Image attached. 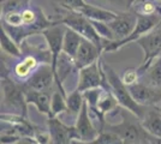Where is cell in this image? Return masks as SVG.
<instances>
[{"instance_id": "6da1fadb", "label": "cell", "mask_w": 161, "mask_h": 144, "mask_svg": "<svg viewBox=\"0 0 161 144\" xmlns=\"http://www.w3.org/2000/svg\"><path fill=\"white\" fill-rule=\"evenodd\" d=\"M100 61L103 75L106 78V83H107V90L113 93V95L115 96V99L118 100L119 104L124 109H126L131 114H134L138 120H141L146 110V106H141L135 101L134 97L130 94L129 87L123 82L121 77H119V75L107 62L102 59H100Z\"/></svg>"}, {"instance_id": "7a4b0ae2", "label": "cell", "mask_w": 161, "mask_h": 144, "mask_svg": "<svg viewBox=\"0 0 161 144\" xmlns=\"http://www.w3.org/2000/svg\"><path fill=\"white\" fill-rule=\"evenodd\" d=\"M1 90H3V108L4 113L17 114L27 117V100L24 87H20L8 78L1 79Z\"/></svg>"}, {"instance_id": "3957f363", "label": "cell", "mask_w": 161, "mask_h": 144, "mask_svg": "<svg viewBox=\"0 0 161 144\" xmlns=\"http://www.w3.org/2000/svg\"><path fill=\"white\" fill-rule=\"evenodd\" d=\"M64 10H65V12L63 13V17L59 19V22L65 24L67 28H71L80 36H83L84 39L92 41L96 46L103 49L105 42L100 37V35L96 33L92 21L78 11H72V10H66V8H64Z\"/></svg>"}, {"instance_id": "277c9868", "label": "cell", "mask_w": 161, "mask_h": 144, "mask_svg": "<svg viewBox=\"0 0 161 144\" xmlns=\"http://www.w3.org/2000/svg\"><path fill=\"white\" fill-rule=\"evenodd\" d=\"M161 24V14H138L137 13V24L135 27L134 31L129 35L125 40L121 41H103V52H114L121 47L126 46L128 43L136 42L143 35L148 34L154 28Z\"/></svg>"}, {"instance_id": "5b68a950", "label": "cell", "mask_w": 161, "mask_h": 144, "mask_svg": "<svg viewBox=\"0 0 161 144\" xmlns=\"http://www.w3.org/2000/svg\"><path fill=\"white\" fill-rule=\"evenodd\" d=\"M136 43H138L141 46L143 53H144L142 64L137 69L140 76H143L146 75L147 70L149 69L150 64L155 60V58H158L161 54V24L154 28L148 34L140 37L136 41Z\"/></svg>"}, {"instance_id": "8992f818", "label": "cell", "mask_w": 161, "mask_h": 144, "mask_svg": "<svg viewBox=\"0 0 161 144\" xmlns=\"http://www.w3.org/2000/svg\"><path fill=\"white\" fill-rule=\"evenodd\" d=\"M105 127L108 131L117 133L121 138L124 144H136L148 139V133L142 127L140 120L137 124H135L132 121H128L126 118H124V120L119 124H115V125L106 124Z\"/></svg>"}, {"instance_id": "52a82bcc", "label": "cell", "mask_w": 161, "mask_h": 144, "mask_svg": "<svg viewBox=\"0 0 161 144\" xmlns=\"http://www.w3.org/2000/svg\"><path fill=\"white\" fill-rule=\"evenodd\" d=\"M100 59L97 61L93 62L92 65L80 70L78 85H77V89L83 93L86 90L100 88V87L107 90V83H106V78L103 75L102 67H101Z\"/></svg>"}, {"instance_id": "ba28073f", "label": "cell", "mask_w": 161, "mask_h": 144, "mask_svg": "<svg viewBox=\"0 0 161 144\" xmlns=\"http://www.w3.org/2000/svg\"><path fill=\"white\" fill-rule=\"evenodd\" d=\"M48 132L51 144H71L74 139H80L75 125H66L57 117L48 119Z\"/></svg>"}, {"instance_id": "9c48e42d", "label": "cell", "mask_w": 161, "mask_h": 144, "mask_svg": "<svg viewBox=\"0 0 161 144\" xmlns=\"http://www.w3.org/2000/svg\"><path fill=\"white\" fill-rule=\"evenodd\" d=\"M136 24H137V13L132 8L128 11L118 12L113 21L108 22V25L117 37V41L125 40L134 31Z\"/></svg>"}, {"instance_id": "30bf717a", "label": "cell", "mask_w": 161, "mask_h": 144, "mask_svg": "<svg viewBox=\"0 0 161 144\" xmlns=\"http://www.w3.org/2000/svg\"><path fill=\"white\" fill-rule=\"evenodd\" d=\"M134 100L141 106H156L161 102V88L137 82L129 87Z\"/></svg>"}, {"instance_id": "8fae6325", "label": "cell", "mask_w": 161, "mask_h": 144, "mask_svg": "<svg viewBox=\"0 0 161 144\" xmlns=\"http://www.w3.org/2000/svg\"><path fill=\"white\" fill-rule=\"evenodd\" d=\"M53 83H55L54 79V72L51 64H42L37 70L30 76L25 82V87L29 89L37 90V91H48L52 88Z\"/></svg>"}, {"instance_id": "7c38bea8", "label": "cell", "mask_w": 161, "mask_h": 144, "mask_svg": "<svg viewBox=\"0 0 161 144\" xmlns=\"http://www.w3.org/2000/svg\"><path fill=\"white\" fill-rule=\"evenodd\" d=\"M102 52H103V49L101 47L96 46L95 43L87 39H83V41L77 51V54L75 56V62H76L77 69L80 70L86 66L92 65L93 62L97 61L101 58Z\"/></svg>"}, {"instance_id": "4fadbf2b", "label": "cell", "mask_w": 161, "mask_h": 144, "mask_svg": "<svg viewBox=\"0 0 161 144\" xmlns=\"http://www.w3.org/2000/svg\"><path fill=\"white\" fill-rule=\"evenodd\" d=\"M75 127L77 130V133H78V137H80V141L92 142V141H95L97 138V136H99L100 132L95 127L94 123H93L92 118L89 115L87 103L83 106V108L80 112V114L77 115Z\"/></svg>"}, {"instance_id": "5bb4252c", "label": "cell", "mask_w": 161, "mask_h": 144, "mask_svg": "<svg viewBox=\"0 0 161 144\" xmlns=\"http://www.w3.org/2000/svg\"><path fill=\"white\" fill-rule=\"evenodd\" d=\"M140 123L148 135L161 137V108L156 106L146 107L144 114Z\"/></svg>"}, {"instance_id": "9a60e30c", "label": "cell", "mask_w": 161, "mask_h": 144, "mask_svg": "<svg viewBox=\"0 0 161 144\" xmlns=\"http://www.w3.org/2000/svg\"><path fill=\"white\" fill-rule=\"evenodd\" d=\"M24 93H25V100L28 104L31 103L37 108L40 113L48 115V118L52 117V108H51L52 96L47 91H37V90L29 89L24 85Z\"/></svg>"}, {"instance_id": "2e32d148", "label": "cell", "mask_w": 161, "mask_h": 144, "mask_svg": "<svg viewBox=\"0 0 161 144\" xmlns=\"http://www.w3.org/2000/svg\"><path fill=\"white\" fill-rule=\"evenodd\" d=\"M39 59L35 55L28 54L23 58H20L18 62L14 65V73L18 79H28L34 72L37 70L39 65Z\"/></svg>"}, {"instance_id": "e0dca14e", "label": "cell", "mask_w": 161, "mask_h": 144, "mask_svg": "<svg viewBox=\"0 0 161 144\" xmlns=\"http://www.w3.org/2000/svg\"><path fill=\"white\" fill-rule=\"evenodd\" d=\"M78 12L84 14L90 21L106 22V23L113 21L117 17V12H113L111 10H106V8H102L99 6H94L90 4H86Z\"/></svg>"}, {"instance_id": "ac0fdd59", "label": "cell", "mask_w": 161, "mask_h": 144, "mask_svg": "<svg viewBox=\"0 0 161 144\" xmlns=\"http://www.w3.org/2000/svg\"><path fill=\"white\" fill-rule=\"evenodd\" d=\"M83 39L84 37L80 36L78 33H76L71 28L66 27L65 35H64V41H63V52L75 59Z\"/></svg>"}, {"instance_id": "d6986e66", "label": "cell", "mask_w": 161, "mask_h": 144, "mask_svg": "<svg viewBox=\"0 0 161 144\" xmlns=\"http://www.w3.org/2000/svg\"><path fill=\"white\" fill-rule=\"evenodd\" d=\"M0 47H1V52H4L5 54H8L14 58H22V51L19 48V45L14 41L3 27H1V36H0Z\"/></svg>"}, {"instance_id": "ffe728a7", "label": "cell", "mask_w": 161, "mask_h": 144, "mask_svg": "<svg viewBox=\"0 0 161 144\" xmlns=\"http://www.w3.org/2000/svg\"><path fill=\"white\" fill-rule=\"evenodd\" d=\"M66 104L69 112L74 113L75 115H78L80 112L82 110V108H83V106L86 104V100H84L83 93L80 91L78 89H75L74 91L67 93Z\"/></svg>"}, {"instance_id": "44dd1931", "label": "cell", "mask_w": 161, "mask_h": 144, "mask_svg": "<svg viewBox=\"0 0 161 144\" xmlns=\"http://www.w3.org/2000/svg\"><path fill=\"white\" fill-rule=\"evenodd\" d=\"M131 8L138 14H146V16L161 14V6L158 5L156 1H152V0H140L135 3Z\"/></svg>"}, {"instance_id": "7402d4cb", "label": "cell", "mask_w": 161, "mask_h": 144, "mask_svg": "<svg viewBox=\"0 0 161 144\" xmlns=\"http://www.w3.org/2000/svg\"><path fill=\"white\" fill-rule=\"evenodd\" d=\"M120 104L118 102V100L115 99V96L113 95V93L112 91H109V90H105L103 91V94L101 95L100 100H99V103H97V108L100 112H102L105 115L109 113V112H112L117 107H119Z\"/></svg>"}, {"instance_id": "603a6c76", "label": "cell", "mask_w": 161, "mask_h": 144, "mask_svg": "<svg viewBox=\"0 0 161 144\" xmlns=\"http://www.w3.org/2000/svg\"><path fill=\"white\" fill-rule=\"evenodd\" d=\"M146 75L148 77V84L161 88V54L150 64Z\"/></svg>"}, {"instance_id": "cb8c5ba5", "label": "cell", "mask_w": 161, "mask_h": 144, "mask_svg": "<svg viewBox=\"0 0 161 144\" xmlns=\"http://www.w3.org/2000/svg\"><path fill=\"white\" fill-rule=\"evenodd\" d=\"M51 108H52V117H59L63 113H65L67 110L66 104V96L63 93L54 91L52 94V103H51Z\"/></svg>"}, {"instance_id": "d4e9b609", "label": "cell", "mask_w": 161, "mask_h": 144, "mask_svg": "<svg viewBox=\"0 0 161 144\" xmlns=\"http://www.w3.org/2000/svg\"><path fill=\"white\" fill-rule=\"evenodd\" d=\"M94 25L96 33L100 35V37L103 41H117V37L112 29L109 28L108 23L106 22H99V21H92Z\"/></svg>"}, {"instance_id": "484cf974", "label": "cell", "mask_w": 161, "mask_h": 144, "mask_svg": "<svg viewBox=\"0 0 161 144\" xmlns=\"http://www.w3.org/2000/svg\"><path fill=\"white\" fill-rule=\"evenodd\" d=\"M97 144H124L121 138L112 131L103 130L99 133L97 138L95 139Z\"/></svg>"}, {"instance_id": "4316f807", "label": "cell", "mask_w": 161, "mask_h": 144, "mask_svg": "<svg viewBox=\"0 0 161 144\" xmlns=\"http://www.w3.org/2000/svg\"><path fill=\"white\" fill-rule=\"evenodd\" d=\"M106 89H103L102 87L100 88H94V89H89L83 91V96H84V100L89 107H96L99 100H100L101 95L103 94V91Z\"/></svg>"}, {"instance_id": "83f0119b", "label": "cell", "mask_w": 161, "mask_h": 144, "mask_svg": "<svg viewBox=\"0 0 161 144\" xmlns=\"http://www.w3.org/2000/svg\"><path fill=\"white\" fill-rule=\"evenodd\" d=\"M48 1L60 6L61 8L72 10V11H80V8L87 4L84 0H48Z\"/></svg>"}, {"instance_id": "f1b7e54d", "label": "cell", "mask_w": 161, "mask_h": 144, "mask_svg": "<svg viewBox=\"0 0 161 144\" xmlns=\"http://www.w3.org/2000/svg\"><path fill=\"white\" fill-rule=\"evenodd\" d=\"M3 17H4V24L11 25V27H20V25H23L22 11L8 12V13L3 14Z\"/></svg>"}, {"instance_id": "f546056e", "label": "cell", "mask_w": 161, "mask_h": 144, "mask_svg": "<svg viewBox=\"0 0 161 144\" xmlns=\"http://www.w3.org/2000/svg\"><path fill=\"white\" fill-rule=\"evenodd\" d=\"M140 73H138V70L137 69H128L124 71V73L121 76V79L123 82L125 83L128 87L132 85V84H136L140 79Z\"/></svg>"}, {"instance_id": "4dcf8cb0", "label": "cell", "mask_w": 161, "mask_h": 144, "mask_svg": "<svg viewBox=\"0 0 161 144\" xmlns=\"http://www.w3.org/2000/svg\"><path fill=\"white\" fill-rule=\"evenodd\" d=\"M105 3H107L112 6L119 7L120 11H128L131 8V3L130 0H103Z\"/></svg>"}, {"instance_id": "1f68e13d", "label": "cell", "mask_w": 161, "mask_h": 144, "mask_svg": "<svg viewBox=\"0 0 161 144\" xmlns=\"http://www.w3.org/2000/svg\"><path fill=\"white\" fill-rule=\"evenodd\" d=\"M34 139L37 144H51V135L49 132H42V131H36Z\"/></svg>"}, {"instance_id": "d6a6232c", "label": "cell", "mask_w": 161, "mask_h": 144, "mask_svg": "<svg viewBox=\"0 0 161 144\" xmlns=\"http://www.w3.org/2000/svg\"><path fill=\"white\" fill-rule=\"evenodd\" d=\"M14 144H37V143H36L35 139L31 137H23V138H20L19 141Z\"/></svg>"}, {"instance_id": "836d02e7", "label": "cell", "mask_w": 161, "mask_h": 144, "mask_svg": "<svg viewBox=\"0 0 161 144\" xmlns=\"http://www.w3.org/2000/svg\"><path fill=\"white\" fill-rule=\"evenodd\" d=\"M148 141L152 144H161V137H154V136L148 135Z\"/></svg>"}, {"instance_id": "e575fe53", "label": "cell", "mask_w": 161, "mask_h": 144, "mask_svg": "<svg viewBox=\"0 0 161 144\" xmlns=\"http://www.w3.org/2000/svg\"><path fill=\"white\" fill-rule=\"evenodd\" d=\"M71 144H97L96 141H92V142H86V141H80V139H74Z\"/></svg>"}, {"instance_id": "d590c367", "label": "cell", "mask_w": 161, "mask_h": 144, "mask_svg": "<svg viewBox=\"0 0 161 144\" xmlns=\"http://www.w3.org/2000/svg\"><path fill=\"white\" fill-rule=\"evenodd\" d=\"M136 144H152V143L147 139V141H143V142H140V143H136Z\"/></svg>"}, {"instance_id": "8d00e7d4", "label": "cell", "mask_w": 161, "mask_h": 144, "mask_svg": "<svg viewBox=\"0 0 161 144\" xmlns=\"http://www.w3.org/2000/svg\"><path fill=\"white\" fill-rule=\"evenodd\" d=\"M136 1H138V0H130V3H131V6L134 5V4L136 3Z\"/></svg>"}, {"instance_id": "74e56055", "label": "cell", "mask_w": 161, "mask_h": 144, "mask_svg": "<svg viewBox=\"0 0 161 144\" xmlns=\"http://www.w3.org/2000/svg\"><path fill=\"white\" fill-rule=\"evenodd\" d=\"M138 1H140V0H138ZM152 1H156V3H160L161 0H152ZM136 3H137V1H136Z\"/></svg>"}, {"instance_id": "f35d334b", "label": "cell", "mask_w": 161, "mask_h": 144, "mask_svg": "<svg viewBox=\"0 0 161 144\" xmlns=\"http://www.w3.org/2000/svg\"><path fill=\"white\" fill-rule=\"evenodd\" d=\"M28 1H30V0H28Z\"/></svg>"}]
</instances>
